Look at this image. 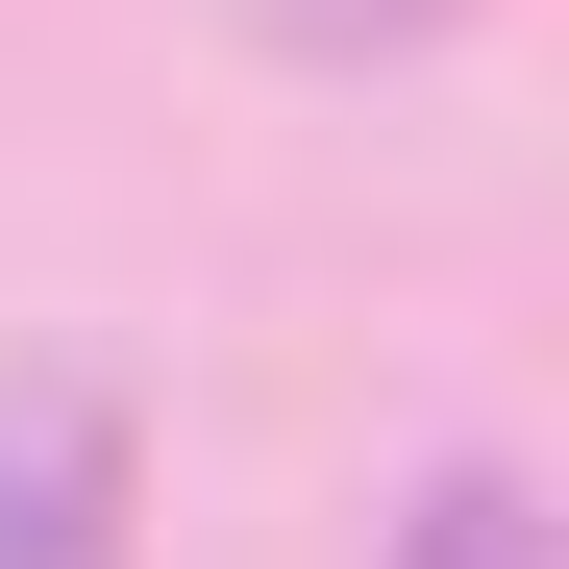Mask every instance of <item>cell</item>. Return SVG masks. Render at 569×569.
<instances>
[{
  "mask_svg": "<svg viewBox=\"0 0 569 569\" xmlns=\"http://www.w3.org/2000/svg\"><path fill=\"white\" fill-rule=\"evenodd\" d=\"M0 569H124V421L0 397Z\"/></svg>",
  "mask_w": 569,
  "mask_h": 569,
  "instance_id": "obj_1",
  "label": "cell"
},
{
  "mask_svg": "<svg viewBox=\"0 0 569 569\" xmlns=\"http://www.w3.org/2000/svg\"><path fill=\"white\" fill-rule=\"evenodd\" d=\"M397 569H545V496H520L496 446H446V470H421V520H397Z\"/></svg>",
  "mask_w": 569,
  "mask_h": 569,
  "instance_id": "obj_2",
  "label": "cell"
}]
</instances>
